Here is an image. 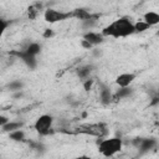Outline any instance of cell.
<instances>
[{
    "label": "cell",
    "instance_id": "obj_27",
    "mask_svg": "<svg viewBox=\"0 0 159 159\" xmlns=\"http://www.w3.org/2000/svg\"><path fill=\"white\" fill-rule=\"evenodd\" d=\"M158 102H159V99H158V97H154V98H153V101H152V103H150V104H152V106H153V104H157V103H158Z\"/></svg>",
    "mask_w": 159,
    "mask_h": 159
},
{
    "label": "cell",
    "instance_id": "obj_3",
    "mask_svg": "<svg viewBox=\"0 0 159 159\" xmlns=\"http://www.w3.org/2000/svg\"><path fill=\"white\" fill-rule=\"evenodd\" d=\"M53 117L50 114H41L34 123V129L40 135H48L52 132Z\"/></svg>",
    "mask_w": 159,
    "mask_h": 159
},
{
    "label": "cell",
    "instance_id": "obj_9",
    "mask_svg": "<svg viewBox=\"0 0 159 159\" xmlns=\"http://www.w3.org/2000/svg\"><path fill=\"white\" fill-rule=\"evenodd\" d=\"M135 73H132V72H124V73H120L119 76H117L116 78V83L119 86V87H128L133 83V81L135 80Z\"/></svg>",
    "mask_w": 159,
    "mask_h": 159
},
{
    "label": "cell",
    "instance_id": "obj_25",
    "mask_svg": "<svg viewBox=\"0 0 159 159\" xmlns=\"http://www.w3.org/2000/svg\"><path fill=\"white\" fill-rule=\"evenodd\" d=\"M9 120H10V119H9L6 116H1V114H0V128H1L4 124H6Z\"/></svg>",
    "mask_w": 159,
    "mask_h": 159
},
{
    "label": "cell",
    "instance_id": "obj_5",
    "mask_svg": "<svg viewBox=\"0 0 159 159\" xmlns=\"http://www.w3.org/2000/svg\"><path fill=\"white\" fill-rule=\"evenodd\" d=\"M133 145L140 152H149L157 148L158 142L154 138H135L133 139Z\"/></svg>",
    "mask_w": 159,
    "mask_h": 159
},
{
    "label": "cell",
    "instance_id": "obj_14",
    "mask_svg": "<svg viewBox=\"0 0 159 159\" xmlns=\"http://www.w3.org/2000/svg\"><path fill=\"white\" fill-rule=\"evenodd\" d=\"M92 71H93V66H91V65L81 66L77 68V76L81 80H87V78H89V75L92 73Z\"/></svg>",
    "mask_w": 159,
    "mask_h": 159
},
{
    "label": "cell",
    "instance_id": "obj_21",
    "mask_svg": "<svg viewBox=\"0 0 159 159\" xmlns=\"http://www.w3.org/2000/svg\"><path fill=\"white\" fill-rule=\"evenodd\" d=\"M150 26L147 24V22H144L143 20H140V21H137L135 24H134V32H143V31H145V30H148Z\"/></svg>",
    "mask_w": 159,
    "mask_h": 159
},
{
    "label": "cell",
    "instance_id": "obj_26",
    "mask_svg": "<svg viewBox=\"0 0 159 159\" xmlns=\"http://www.w3.org/2000/svg\"><path fill=\"white\" fill-rule=\"evenodd\" d=\"M81 45H82V47H84V48H88V50L93 47V46H92V45H91V43H89L88 41L83 40V39H82V41H81Z\"/></svg>",
    "mask_w": 159,
    "mask_h": 159
},
{
    "label": "cell",
    "instance_id": "obj_17",
    "mask_svg": "<svg viewBox=\"0 0 159 159\" xmlns=\"http://www.w3.org/2000/svg\"><path fill=\"white\" fill-rule=\"evenodd\" d=\"M9 138L14 142H24L25 140V132L20 129H15L12 132H9Z\"/></svg>",
    "mask_w": 159,
    "mask_h": 159
},
{
    "label": "cell",
    "instance_id": "obj_18",
    "mask_svg": "<svg viewBox=\"0 0 159 159\" xmlns=\"http://www.w3.org/2000/svg\"><path fill=\"white\" fill-rule=\"evenodd\" d=\"M21 127H22V123H21V122H14V120H9L6 124H4V125L1 127V129H2L4 132L9 133V132H12V130H15V129H20Z\"/></svg>",
    "mask_w": 159,
    "mask_h": 159
},
{
    "label": "cell",
    "instance_id": "obj_12",
    "mask_svg": "<svg viewBox=\"0 0 159 159\" xmlns=\"http://www.w3.org/2000/svg\"><path fill=\"white\" fill-rule=\"evenodd\" d=\"M143 21L147 22L149 26H154L159 24V14L155 11H148L143 15Z\"/></svg>",
    "mask_w": 159,
    "mask_h": 159
},
{
    "label": "cell",
    "instance_id": "obj_1",
    "mask_svg": "<svg viewBox=\"0 0 159 159\" xmlns=\"http://www.w3.org/2000/svg\"><path fill=\"white\" fill-rule=\"evenodd\" d=\"M101 34L104 37H113V39H120V37H127L130 36L134 32V22L127 17L122 16L104 26L101 31Z\"/></svg>",
    "mask_w": 159,
    "mask_h": 159
},
{
    "label": "cell",
    "instance_id": "obj_13",
    "mask_svg": "<svg viewBox=\"0 0 159 159\" xmlns=\"http://www.w3.org/2000/svg\"><path fill=\"white\" fill-rule=\"evenodd\" d=\"M132 93H133V89L129 86L128 87H119V89H117V92L113 94V101L127 98V97L132 96Z\"/></svg>",
    "mask_w": 159,
    "mask_h": 159
},
{
    "label": "cell",
    "instance_id": "obj_15",
    "mask_svg": "<svg viewBox=\"0 0 159 159\" xmlns=\"http://www.w3.org/2000/svg\"><path fill=\"white\" fill-rule=\"evenodd\" d=\"M41 50H42V46H41L39 42H30V43L25 47V51H26L27 53L35 56V57L41 52Z\"/></svg>",
    "mask_w": 159,
    "mask_h": 159
},
{
    "label": "cell",
    "instance_id": "obj_22",
    "mask_svg": "<svg viewBox=\"0 0 159 159\" xmlns=\"http://www.w3.org/2000/svg\"><path fill=\"white\" fill-rule=\"evenodd\" d=\"M9 25H10V22H9L7 20L0 17V39L2 37V35H4V32L6 31V29L9 27Z\"/></svg>",
    "mask_w": 159,
    "mask_h": 159
},
{
    "label": "cell",
    "instance_id": "obj_11",
    "mask_svg": "<svg viewBox=\"0 0 159 159\" xmlns=\"http://www.w3.org/2000/svg\"><path fill=\"white\" fill-rule=\"evenodd\" d=\"M94 14L93 12H91V11H88L87 9H75V10H72V19H77V20H81V21H83V20H87V19H89V17H92Z\"/></svg>",
    "mask_w": 159,
    "mask_h": 159
},
{
    "label": "cell",
    "instance_id": "obj_16",
    "mask_svg": "<svg viewBox=\"0 0 159 159\" xmlns=\"http://www.w3.org/2000/svg\"><path fill=\"white\" fill-rule=\"evenodd\" d=\"M98 19H99V15H98V14H94L92 17H89V19L82 21V27L86 29V30H92V29L97 25Z\"/></svg>",
    "mask_w": 159,
    "mask_h": 159
},
{
    "label": "cell",
    "instance_id": "obj_2",
    "mask_svg": "<svg viewBox=\"0 0 159 159\" xmlns=\"http://www.w3.org/2000/svg\"><path fill=\"white\" fill-rule=\"evenodd\" d=\"M123 147V140L119 137H111L104 138L98 142V150L104 157H113L118 152H120Z\"/></svg>",
    "mask_w": 159,
    "mask_h": 159
},
{
    "label": "cell",
    "instance_id": "obj_6",
    "mask_svg": "<svg viewBox=\"0 0 159 159\" xmlns=\"http://www.w3.org/2000/svg\"><path fill=\"white\" fill-rule=\"evenodd\" d=\"M80 133H84V134H91L94 137H103L107 134V128L104 124L99 123V124H89V125H83L81 128H78Z\"/></svg>",
    "mask_w": 159,
    "mask_h": 159
},
{
    "label": "cell",
    "instance_id": "obj_24",
    "mask_svg": "<svg viewBox=\"0 0 159 159\" xmlns=\"http://www.w3.org/2000/svg\"><path fill=\"white\" fill-rule=\"evenodd\" d=\"M53 35H55V32H53L51 29H46L45 32H43V37H46V39H47V37H52Z\"/></svg>",
    "mask_w": 159,
    "mask_h": 159
},
{
    "label": "cell",
    "instance_id": "obj_8",
    "mask_svg": "<svg viewBox=\"0 0 159 159\" xmlns=\"http://www.w3.org/2000/svg\"><path fill=\"white\" fill-rule=\"evenodd\" d=\"M83 40L88 41L92 46H97V45H101L104 42V36L101 34V32H96V31H87L83 34L82 36Z\"/></svg>",
    "mask_w": 159,
    "mask_h": 159
},
{
    "label": "cell",
    "instance_id": "obj_10",
    "mask_svg": "<svg viewBox=\"0 0 159 159\" xmlns=\"http://www.w3.org/2000/svg\"><path fill=\"white\" fill-rule=\"evenodd\" d=\"M99 99H101V103L104 104V106H108V104H111L113 102V93L111 92V88L108 86H104V84L101 86Z\"/></svg>",
    "mask_w": 159,
    "mask_h": 159
},
{
    "label": "cell",
    "instance_id": "obj_20",
    "mask_svg": "<svg viewBox=\"0 0 159 159\" xmlns=\"http://www.w3.org/2000/svg\"><path fill=\"white\" fill-rule=\"evenodd\" d=\"M7 88L11 91V92H17V91H21L24 88V83L21 81H12L7 84Z\"/></svg>",
    "mask_w": 159,
    "mask_h": 159
},
{
    "label": "cell",
    "instance_id": "obj_23",
    "mask_svg": "<svg viewBox=\"0 0 159 159\" xmlns=\"http://www.w3.org/2000/svg\"><path fill=\"white\" fill-rule=\"evenodd\" d=\"M92 84H93V80H91V78L83 80V88H84V91H89L92 88Z\"/></svg>",
    "mask_w": 159,
    "mask_h": 159
},
{
    "label": "cell",
    "instance_id": "obj_7",
    "mask_svg": "<svg viewBox=\"0 0 159 159\" xmlns=\"http://www.w3.org/2000/svg\"><path fill=\"white\" fill-rule=\"evenodd\" d=\"M12 55H15L16 57H19L30 70H35V68H36V66H37V60H36V57L32 56V55H30V53H27L25 50L14 51Z\"/></svg>",
    "mask_w": 159,
    "mask_h": 159
},
{
    "label": "cell",
    "instance_id": "obj_4",
    "mask_svg": "<svg viewBox=\"0 0 159 159\" xmlns=\"http://www.w3.org/2000/svg\"><path fill=\"white\" fill-rule=\"evenodd\" d=\"M43 19L48 24H56L61 22L68 19H72V10L71 11H61L57 9H46L43 12Z\"/></svg>",
    "mask_w": 159,
    "mask_h": 159
},
{
    "label": "cell",
    "instance_id": "obj_19",
    "mask_svg": "<svg viewBox=\"0 0 159 159\" xmlns=\"http://www.w3.org/2000/svg\"><path fill=\"white\" fill-rule=\"evenodd\" d=\"M40 9H41V5L40 4H34V5L29 6V9H27V16H29V19H31V20L35 19L39 15Z\"/></svg>",
    "mask_w": 159,
    "mask_h": 159
}]
</instances>
